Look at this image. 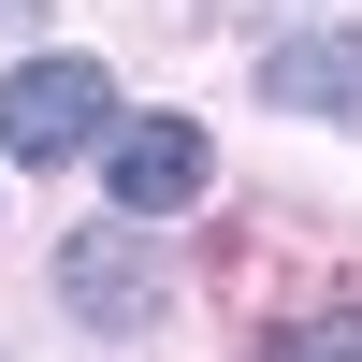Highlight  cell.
<instances>
[{
	"mask_svg": "<svg viewBox=\"0 0 362 362\" xmlns=\"http://www.w3.org/2000/svg\"><path fill=\"white\" fill-rule=\"evenodd\" d=\"M116 131V87L102 58H15L0 73V160H73V145Z\"/></svg>",
	"mask_w": 362,
	"mask_h": 362,
	"instance_id": "cell-1",
	"label": "cell"
},
{
	"mask_svg": "<svg viewBox=\"0 0 362 362\" xmlns=\"http://www.w3.org/2000/svg\"><path fill=\"white\" fill-rule=\"evenodd\" d=\"M0 29H44V0H0Z\"/></svg>",
	"mask_w": 362,
	"mask_h": 362,
	"instance_id": "cell-6",
	"label": "cell"
},
{
	"mask_svg": "<svg viewBox=\"0 0 362 362\" xmlns=\"http://www.w3.org/2000/svg\"><path fill=\"white\" fill-rule=\"evenodd\" d=\"M102 189L131 203V218H174V203L218 189V160H203L189 116H116V131H102Z\"/></svg>",
	"mask_w": 362,
	"mask_h": 362,
	"instance_id": "cell-2",
	"label": "cell"
},
{
	"mask_svg": "<svg viewBox=\"0 0 362 362\" xmlns=\"http://www.w3.org/2000/svg\"><path fill=\"white\" fill-rule=\"evenodd\" d=\"M290 348H362V305H334V319H290Z\"/></svg>",
	"mask_w": 362,
	"mask_h": 362,
	"instance_id": "cell-5",
	"label": "cell"
},
{
	"mask_svg": "<svg viewBox=\"0 0 362 362\" xmlns=\"http://www.w3.org/2000/svg\"><path fill=\"white\" fill-rule=\"evenodd\" d=\"M261 102H290V116H362V29L276 44V58H261Z\"/></svg>",
	"mask_w": 362,
	"mask_h": 362,
	"instance_id": "cell-4",
	"label": "cell"
},
{
	"mask_svg": "<svg viewBox=\"0 0 362 362\" xmlns=\"http://www.w3.org/2000/svg\"><path fill=\"white\" fill-rule=\"evenodd\" d=\"M58 305H73L87 334H160V247H131V232H73V247H58Z\"/></svg>",
	"mask_w": 362,
	"mask_h": 362,
	"instance_id": "cell-3",
	"label": "cell"
}]
</instances>
